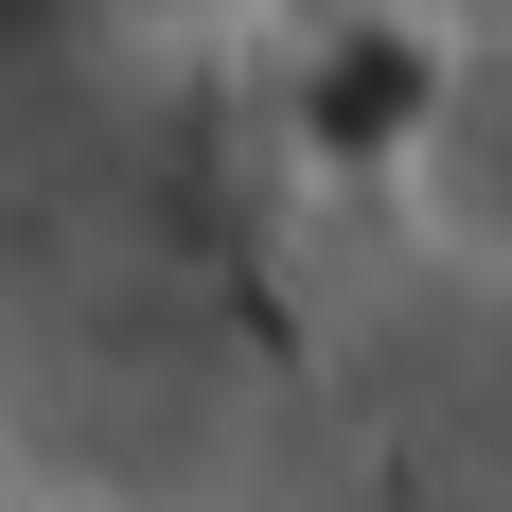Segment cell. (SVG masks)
I'll list each match as a JSON object with an SVG mask.
<instances>
[{
  "instance_id": "cell-1",
  "label": "cell",
  "mask_w": 512,
  "mask_h": 512,
  "mask_svg": "<svg viewBox=\"0 0 512 512\" xmlns=\"http://www.w3.org/2000/svg\"><path fill=\"white\" fill-rule=\"evenodd\" d=\"M389 195H407V230L460 283H512V36L442 53L407 89V124H389Z\"/></svg>"
}]
</instances>
